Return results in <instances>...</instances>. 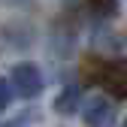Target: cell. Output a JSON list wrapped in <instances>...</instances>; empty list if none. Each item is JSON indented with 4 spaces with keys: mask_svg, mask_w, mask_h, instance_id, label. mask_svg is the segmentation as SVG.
Masks as SVG:
<instances>
[{
    "mask_svg": "<svg viewBox=\"0 0 127 127\" xmlns=\"http://www.w3.org/2000/svg\"><path fill=\"white\" fill-rule=\"evenodd\" d=\"M9 100H12V82L0 76V112H3V109L9 106Z\"/></svg>",
    "mask_w": 127,
    "mask_h": 127,
    "instance_id": "cell-4",
    "label": "cell"
},
{
    "mask_svg": "<svg viewBox=\"0 0 127 127\" xmlns=\"http://www.w3.org/2000/svg\"><path fill=\"white\" fill-rule=\"evenodd\" d=\"M82 121L85 127H112L115 124V106L103 94H91L82 103Z\"/></svg>",
    "mask_w": 127,
    "mask_h": 127,
    "instance_id": "cell-1",
    "label": "cell"
},
{
    "mask_svg": "<svg viewBox=\"0 0 127 127\" xmlns=\"http://www.w3.org/2000/svg\"><path fill=\"white\" fill-rule=\"evenodd\" d=\"M121 127H127V118H124V121H121Z\"/></svg>",
    "mask_w": 127,
    "mask_h": 127,
    "instance_id": "cell-6",
    "label": "cell"
},
{
    "mask_svg": "<svg viewBox=\"0 0 127 127\" xmlns=\"http://www.w3.org/2000/svg\"><path fill=\"white\" fill-rule=\"evenodd\" d=\"M55 109L64 112V115L82 109V91H79V85H67L64 88V94H58V100H55Z\"/></svg>",
    "mask_w": 127,
    "mask_h": 127,
    "instance_id": "cell-3",
    "label": "cell"
},
{
    "mask_svg": "<svg viewBox=\"0 0 127 127\" xmlns=\"http://www.w3.org/2000/svg\"><path fill=\"white\" fill-rule=\"evenodd\" d=\"M91 3H94V6H100V9H103V12H109V15L115 12V0H91Z\"/></svg>",
    "mask_w": 127,
    "mask_h": 127,
    "instance_id": "cell-5",
    "label": "cell"
},
{
    "mask_svg": "<svg viewBox=\"0 0 127 127\" xmlns=\"http://www.w3.org/2000/svg\"><path fill=\"white\" fill-rule=\"evenodd\" d=\"M9 82H12V91L18 94V97L33 100L42 91V73L36 70V64H18V67H12Z\"/></svg>",
    "mask_w": 127,
    "mask_h": 127,
    "instance_id": "cell-2",
    "label": "cell"
}]
</instances>
